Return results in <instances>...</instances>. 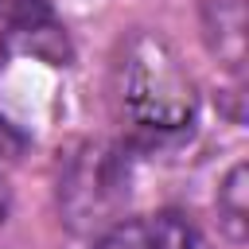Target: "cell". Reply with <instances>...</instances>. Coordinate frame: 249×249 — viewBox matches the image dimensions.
Instances as JSON below:
<instances>
[{"instance_id":"cell-1","label":"cell","mask_w":249,"mask_h":249,"mask_svg":"<svg viewBox=\"0 0 249 249\" xmlns=\"http://www.w3.org/2000/svg\"><path fill=\"white\" fill-rule=\"evenodd\" d=\"M121 105L148 132H179L195 121L198 97L171 43L156 31H136L121 58Z\"/></svg>"},{"instance_id":"cell-2","label":"cell","mask_w":249,"mask_h":249,"mask_svg":"<svg viewBox=\"0 0 249 249\" xmlns=\"http://www.w3.org/2000/svg\"><path fill=\"white\" fill-rule=\"evenodd\" d=\"M202 27H206V43L210 51L226 62V66H241L245 58V16L237 0H206L202 8Z\"/></svg>"},{"instance_id":"cell-3","label":"cell","mask_w":249,"mask_h":249,"mask_svg":"<svg viewBox=\"0 0 249 249\" xmlns=\"http://www.w3.org/2000/svg\"><path fill=\"white\" fill-rule=\"evenodd\" d=\"M218 222L226 230L230 241H245L249 233V167L245 163H233L218 187Z\"/></svg>"},{"instance_id":"cell-4","label":"cell","mask_w":249,"mask_h":249,"mask_svg":"<svg viewBox=\"0 0 249 249\" xmlns=\"http://www.w3.org/2000/svg\"><path fill=\"white\" fill-rule=\"evenodd\" d=\"M144 249H210L198 222L183 210H160L144 226Z\"/></svg>"},{"instance_id":"cell-5","label":"cell","mask_w":249,"mask_h":249,"mask_svg":"<svg viewBox=\"0 0 249 249\" xmlns=\"http://www.w3.org/2000/svg\"><path fill=\"white\" fill-rule=\"evenodd\" d=\"M43 19H47V0H0V23L27 31Z\"/></svg>"},{"instance_id":"cell-6","label":"cell","mask_w":249,"mask_h":249,"mask_svg":"<svg viewBox=\"0 0 249 249\" xmlns=\"http://www.w3.org/2000/svg\"><path fill=\"white\" fill-rule=\"evenodd\" d=\"M93 249H144V226L140 222H121L113 230H105Z\"/></svg>"},{"instance_id":"cell-7","label":"cell","mask_w":249,"mask_h":249,"mask_svg":"<svg viewBox=\"0 0 249 249\" xmlns=\"http://www.w3.org/2000/svg\"><path fill=\"white\" fill-rule=\"evenodd\" d=\"M23 148V140H19V132L12 128V124H4L0 121V163H8V160H16V152Z\"/></svg>"},{"instance_id":"cell-8","label":"cell","mask_w":249,"mask_h":249,"mask_svg":"<svg viewBox=\"0 0 249 249\" xmlns=\"http://www.w3.org/2000/svg\"><path fill=\"white\" fill-rule=\"evenodd\" d=\"M8 210H12V191H8V183L0 179V226L8 222Z\"/></svg>"},{"instance_id":"cell-9","label":"cell","mask_w":249,"mask_h":249,"mask_svg":"<svg viewBox=\"0 0 249 249\" xmlns=\"http://www.w3.org/2000/svg\"><path fill=\"white\" fill-rule=\"evenodd\" d=\"M0 66H4V35H0Z\"/></svg>"}]
</instances>
